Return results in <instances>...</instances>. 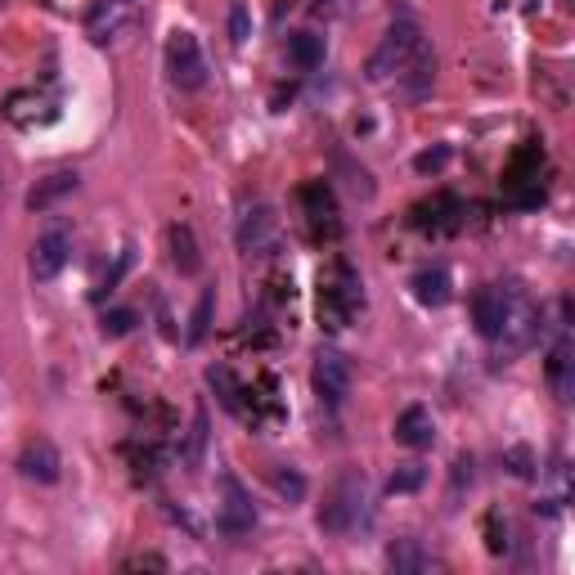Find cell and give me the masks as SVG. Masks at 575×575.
Segmentation results:
<instances>
[{
  "label": "cell",
  "mask_w": 575,
  "mask_h": 575,
  "mask_svg": "<svg viewBox=\"0 0 575 575\" xmlns=\"http://www.w3.org/2000/svg\"><path fill=\"white\" fill-rule=\"evenodd\" d=\"M540 324H544V315H540V306H535V297L522 284H504V320H500L494 342H500L508 356H517L540 337Z\"/></svg>",
  "instance_id": "obj_4"
},
{
  "label": "cell",
  "mask_w": 575,
  "mask_h": 575,
  "mask_svg": "<svg viewBox=\"0 0 575 575\" xmlns=\"http://www.w3.org/2000/svg\"><path fill=\"white\" fill-rule=\"evenodd\" d=\"M72 189H76V176H72V171L46 176V180H41V184H36L32 194H27V207H32V212H46V207H50V203H59L63 194H72Z\"/></svg>",
  "instance_id": "obj_22"
},
{
  "label": "cell",
  "mask_w": 575,
  "mask_h": 575,
  "mask_svg": "<svg viewBox=\"0 0 575 575\" xmlns=\"http://www.w3.org/2000/svg\"><path fill=\"white\" fill-rule=\"evenodd\" d=\"M315 392H320V400L324 405H342V400H347L351 396V360L347 356H342V351H320L315 356Z\"/></svg>",
  "instance_id": "obj_9"
},
{
  "label": "cell",
  "mask_w": 575,
  "mask_h": 575,
  "mask_svg": "<svg viewBox=\"0 0 575 575\" xmlns=\"http://www.w3.org/2000/svg\"><path fill=\"white\" fill-rule=\"evenodd\" d=\"M364 306V284L347 261H333L328 275H320V324L324 328H347L356 311Z\"/></svg>",
  "instance_id": "obj_3"
},
{
  "label": "cell",
  "mask_w": 575,
  "mask_h": 575,
  "mask_svg": "<svg viewBox=\"0 0 575 575\" xmlns=\"http://www.w3.org/2000/svg\"><path fill=\"white\" fill-rule=\"evenodd\" d=\"M458 199L454 194H436V199H428V203H418L414 207V229H436V235H441V229H454L458 220Z\"/></svg>",
  "instance_id": "obj_17"
},
{
  "label": "cell",
  "mask_w": 575,
  "mask_h": 575,
  "mask_svg": "<svg viewBox=\"0 0 575 575\" xmlns=\"http://www.w3.org/2000/svg\"><path fill=\"white\" fill-rule=\"evenodd\" d=\"M207 387L220 396V405H225L229 414L243 418V396H248V392H243V382L235 378V369H229V364H212V369H207Z\"/></svg>",
  "instance_id": "obj_19"
},
{
  "label": "cell",
  "mask_w": 575,
  "mask_h": 575,
  "mask_svg": "<svg viewBox=\"0 0 575 575\" xmlns=\"http://www.w3.org/2000/svg\"><path fill=\"white\" fill-rule=\"evenodd\" d=\"M212 306H216V288H207V292L199 297V311H194V324H189V347H199V342L207 337V328H212Z\"/></svg>",
  "instance_id": "obj_24"
},
{
  "label": "cell",
  "mask_w": 575,
  "mask_h": 575,
  "mask_svg": "<svg viewBox=\"0 0 575 575\" xmlns=\"http://www.w3.org/2000/svg\"><path fill=\"white\" fill-rule=\"evenodd\" d=\"M216 526L220 535H229V540H239V535H248L256 526V504H252V494L243 490L239 477H220V504H216Z\"/></svg>",
  "instance_id": "obj_7"
},
{
  "label": "cell",
  "mask_w": 575,
  "mask_h": 575,
  "mask_svg": "<svg viewBox=\"0 0 575 575\" xmlns=\"http://www.w3.org/2000/svg\"><path fill=\"white\" fill-rule=\"evenodd\" d=\"M248 36H252L248 5H243V0H235V10H229V41H235V46H248Z\"/></svg>",
  "instance_id": "obj_27"
},
{
  "label": "cell",
  "mask_w": 575,
  "mask_h": 575,
  "mask_svg": "<svg viewBox=\"0 0 575 575\" xmlns=\"http://www.w3.org/2000/svg\"><path fill=\"white\" fill-rule=\"evenodd\" d=\"M131 10H135V0H95L86 10V36L91 41H112L127 27Z\"/></svg>",
  "instance_id": "obj_12"
},
{
  "label": "cell",
  "mask_w": 575,
  "mask_h": 575,
  "mask_svg": "<svg viewBox=\"0 0 575 575\" xmlns=\"http://www.w3.org/2000/svg\"><path fill=\"white\" fill-rule=\"evenodd\" d=\"M445 163H450V148L436 144V148H428V153H418V158H414V171H423V176H428V171H441Z\"/></svg>",
  "instance_id": "obj_30"
},
{
  "label": "cell",
  "mask_w": 575,
  "mask_h": 575,
  "mask_svg": "<svg viewBox=\"0 0 575 575\" xmlns=\"http://www.w3.org/2000/svg\"><path fill=\"white\" fill-rule=\"evenodd\" d=\"M504 464H508V472H513V477H522V481H530V477H535V458H530V450H526V445L508 450V454H504Z\"/></svg>",
  "instance_id": "obj_28"
},
{
  "label": "cell",
  "mask_w": 575,
  "mask_h": 575,
  "mask_svg": "<svg viewBox=\"0 0 575 575\" xmlns=\"http://www.w3.org/2000/svg\"><path fill=\"white\" fill-rule=\"evenodd\" d=\"M409 292H414V301L418 306H445L450 297H454V279H450V271L445 265H423L414 279H409Z\"/></svg>",
  "instance_id": "obj_14"
},
{
  "label": "cell",
  "mask_w": 575,
  "mask_h": 575,
  "mask_svg": "<svg viewBox=\"0 0 575 575\" xmlns=\"http://www.w3.org/2000/svg\"><path fill=\"white\" fill-rule=\"evenodd\" d=\"M203 445H207V414L199 409V418H194V450L184 454V464H189V468H199V464H203Z\"/></svg>",
  "instance_id": "obj_31"
},
{
  "label": "cell",
  "mask_w": 575,
  "mask_h": 575,
  "mask_svg": "<svg viewBox=\"0 0 575 575\" xmlns=\"http://www.w3.org/2000/svg\"><path fill=\"white\" fill-rule=\"evenodd\" d=\"M549 387H553V396L558 400H571V392H575V347H571V333H562L558 342H553V351H549Z\"/></svg>",
  "instance_id": "obj_15"
},
{
  "label": "cell",
  "mask_w": 575,
  "mask_h": 575,
  "mask_svg": "<svg viewBox=\"0 0 575 575\" xmlns=\"http://www.w3.org/2000/svg\"><path fill=\"white\" fill-rule=\"evenodd\" d=\"M167 248H171V265L180 275H199L203 271V256H199L194 229H189V225H171L167 229Z\"/></svg>",
  "instance_id": "obj_18"
},
{
  "label": "cell",
  "mask_w": 575,
  "mask_h": 575,
  "mask_svg": "<svg viewBox=\"0 0 575 575\" xmlns=\"http://www.w3.org/2000/svg\"><path fill=\"white\" fill-rule=\"evenodd\" d=\"M167 72H171V82L180 91H203V82H207V59H203V46H199L194 32L176 27L167 36Z\"/></svg>",
  "instance_id": "obj_5"
},
{
  "label": "cell",
  "mask_w": 575,
  "mask_h": 575,
  "mask_svg": "<svg viewBox=\"0 0 575 575\" xmlns=\"http://www.w3.org/2000/svg\"><path fill=\"white\" fill-rule=\"evenodd\" d=\"M428 55V41H423V27H418L414 19H396L392 27H387V36L378 41V50L369 55V63H364V76L369 82H400V76Z\"/></svg>",
  "instance_id": "obj_1"
},
{
  "label": "cell",
  "mask_w": 575,
  "mask_h": 575,
  "mask_svg": "<svg viewBox=\"0 0 575 575\" xmlns=\"http://www.w3.org/2000/svg\"><path fill=\"white\" fill-rule=\"evenodd\" d=\"M500 320H504V284H486L477 297H472V324L486 342H494L500 333Z\"/></svg>",
  "instance_id": "obj_16"
},
{
  "label": "cell",
  "mask_w": 575,
  "mask_h": 575,
  "mask_svg": "<svg viewBox=\"0 0 575 575\" xmlns=\"http://www.w3.org/2000/svg\"><path fill=\"white\" fill-rule=\"evenodd\" d=\"M392 436H396L400 445H409V450H428V445L436 441V418H432V409H423V405L400 409Z\"/></svg>",
  "instance_id": "obj_13"
},
{
  "label": "cell",
  "mask_w": 575,
  "mask_h": 575,
  "mask_svg": "<svg viewBox=\"0 0 575 575\" xmlns=\"http://www.w3.org/2000/svg\"><path fill=\"white\" fill-rule=\"evenodd\" d=\"M271 486H275V494H284L288 504H301L306 500V477L297 468H275L271 472Z\"/></svg>",
  "instance_id": "obj_23"
},
{
  "label": "cell",
  "mask_w": 575,
  "mask_h": 575,
  "mask_svg": "<svg viewBox=\"0 0 575 575\" xmlns=\"http://www.w3.org/2000/svg\"><path fill=\"white\" fill-rule=\"evenodd\" d=\"M387 566H392L396 575H418V571H432L436 562H432V553L418 544V540H396V544L387 549Z\"/></svg>",
  "instance_id": "obj_20"
},
{
  "label": "cell",
  "mask_w": 575,
  "mask_h": 575,
  "mask_svg": "<svg viewBox=\"0 0 575 575\" xmlns=\"http://www.w3.org/2000/svg\"><path fill=\"white\" fill-rule=\"evenodd\" d=\"M239 252L243 256H275L279 252V216L271 203H252L239 216Z\"/></svg>",
  "instance_id": "obj_6"
},
{
  "label": "cell",
  "mask_w": 575,
  "mask_h": 575,
  "mask_svg": "<svg viewBox=\"0 0 575 575\" xmlns=\"http://www.w3.org/2000/svg\"><path fill=\"white\" fill-rule=\"evenodd\" d=\"M301 212H306V225H311L315 239H337V235H342L333 189H328L324 180H311V184L301 189Z\"/></svg>",
  "instance_id": "obj_8"
},
{
  "label": "cell",
  "mask_w": 575,
  "mask_h": 575,
  "mask_svg": "<svg viewBox=\"0 0 575 575\" xmlns=\"http://www.w3.org/2000/svg\"><path fill=\"white\" fill-rule=\"evenodd\" d=\"M19 472H23L27 481H36V486H55L59 472H63V458H59L55 441H46V436L27 441L23 454H19Z\"/></svg>",
  "instance_id": "obj_10"
},
{
  "label": "cell",
  "mask_w": 575,
  "mask_h": 575,
  "mask_svg": "<svg viewBox=\"0 0 575 575\" xmlns=\"http://www.w3.org/2000/svg\"><path fill=\"white\" fill-rule=\"evenodd\" d=\"M288 59L301 68V72H315L324 63V36L320 32H292L288 36Z\"/></svg>",
  "instance_id": "obj_21"
},
{
  "label": "cell",
  "mask_w": 575,
  "mask_h": 575,
  "mask_svg": "<svg viewBox=\"0 0 575 575\" xmlns=\"http://www.w3.org/2000/svg\"><path fill=\"white\" fill-rule=\"evenodd\" d=\"M135 324H140V315L131 311V306H118V311H104V320H99L104 337H127Z\"/></svg>",
  "instance_id": "obj_25"
},
{
  "label": "cell",
  "mask_w": 575,
  "mask_h": 575,
  "mask_svg": "<svg viewBox=\"0 0 575 575\" xmlns=\"http://www.w3.org/2000/svg\"><path fill=\"white\" fill-rule=\"evenodd\" d=\"M423 481H428V468H418V464H405L400 472H392L387 490H392V494H409V490H418Z\"/></svg>",
  "instance_id": "obj_26"
},
{
  "label": "cell",
  "mask_w": 575,
  "mask_h": 575,
  "mask_svg": "<svg viewBox=\"0 0 575 575\" xmlns=\"http://www.w3.org/2000/svg\"><path fill=\"white\" fill-rule=\"evenodd\" d=\"M68 256H72V239L63 235V229H50V235H41V239H36V248H32V279L36 284L59 279V271L68 265Z\"/></svg>",
  "instance_id": "obj_11"
},
{
  "label": "cell",
  "mask_w": 575,
  "mask_h": 575,
  "mask_svg": "<svg viewBox=\"0 0 575 575\" xmlns=\"http://www.w3.org/2000/svg\"><path fill=\"white\" fill-rule=\"evenodd\" d=\"M131 261H135V248L127 243V248L118 252V261H112V271L104 275V284H99V288H104V292H112V288H118V284H122V275L131 271Z\"/></svg>",
  "instance_id": "obj_29"
},
{
  "label": "cell",
  "mask_w": 575,
  "mask_h": 575,
  "mask_svg": "<svg viewBox=\"0 0 575 575\" xmlns=\"http://www.w3.org/2000/svg\"><path fill=\"white\" fill-rule=\"evenodd\" d=\"M369 517V477L360 468H347L320 504V530L324 535H351Z\"/></svg>",
  "instance_id": "obj_2"
}]
</instances>
